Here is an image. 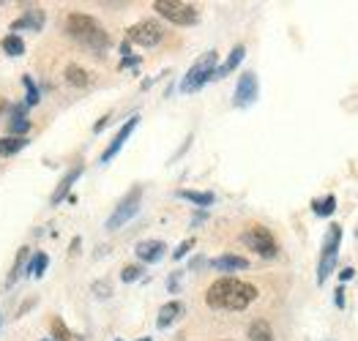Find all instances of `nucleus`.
<instances>
[{"label": "nucleus", "mask_w": 358, "mask_h": 341, "mask_svg": "<svg viewBox=\"0 0 358 341\" xmlns=\"http://www.w3.org/2000/svg\"><path fill=\"white\" fill-rule=\"evenodd\" d=\"M312 211H315L318 216H331V213L336 211V197L328 194L323 199H315V202H312Z\"/></svg>", "instance_id": "25"}, {"label": "nucleus", "mask_w": 358, "mask_h": 341, "mask_svg": "<svg viewBox=\"0 0 358 341\" xmlns=\"http://www.w3.org/2000/svg\"><path fill=\"white\" fill-rule=\"evenodd\" d=\"M339 243H342V227L339 224H331L328 227V235L323 241V254H320V265H318V284L331 276V271L336 268V259H339Z\"/></svg>", "instance_id": "5"}, {"label": "nucleus", "mask_w": 358, "mask_h": 341, "mask_svg": "<svg viewBox=\"0 0 358 341\" xmlns=\"http://www.w3.org/2000/svg\"><path fill=\"white\" fill-rule=\"evenodd\" d=\"M47 265H50V257H47L44 251H36V254L31 257V262H28V276L41 279V276H44V271H47Z\"/></svg>", "instance_id": "23"}, {"label": "nucleus", "mask_w": 358, "mask_h": 341, "mask_svg": "<svg viewBox=\"0 0 358 341\" xmlns=\"http://www.w3.org/2000/svg\"><path fill=\"white\" fill-rule=\"evenodd\" d=\"M66 82L74 85V88H88L91 85V74L82 66L71 63V66H66Z\"/></svg>", "instance_id": "17"}, {"label": "nucleus", "mask_w": 358, "mask_h": 341, "mask_svg": "<svg viewBox=\"0 0 358 341\" xmlns=\"http://www.w3.org/2000/svg\"><path fill=\"white\" fill-rule=\"evenodd\" d=\"M137 63H140V58H124L121 66H137Z\"/></svg>", "instance_id": "35"}, {"label": "nucleus", "mask_w": 358, "mask_h": 341, "mask_svg": "<svg viewBox=\"0 0 358 341\" xmlns=\"http://www.w3.org/2000/svg\"><path fill=\"white\" fill-rule=\"evenodd\" d=\"M118 341H121V339H118Z\"/></svg>", "instance_id": "39"}, {"label": "nucleus", "mask_w": 358, "mask_h": 341, "mask_svg": "<svg viewBox=\"0 0 358 341\" xmlns=\"http://www.w3.org/2000/svg\"><path fill=\"white\" fill-rule=\"evenodd\" d=\"M178 197L186 199V202H195V205H200V208H208V205L216 202V197H214L211 191H195V188H181Z\"/></svg>", "instance_id": "18"}, {"label": "nucleus", "mask_w": 358, "mask_h": 341, "mask_svg": "<svg viewBox=\"0 0 358 341\" xmlns=\"http://www.w3.org/2000/svg\"><path fill=\"white\" fill-rule=\"evenodd\" d=\"M249 341H274V331L265 319H255L249 325Z\"/></svg>", "instance_id": "20"}, {"label": "nucleus", "mask_w": 358, "mask_h": 341, "mask_svg": "<svg viewBox=\"0 0 358 341\" xmlns=\"http://www.w3.org/2000/svg\"><path fill=\"white\" fill-rule=\"evenodd\" d=\"M31 262V248L22 246L17 251V259H14V265H11V273H8V284H14V281L22 276V268Z\"/></svg>", "instance_id": "21"}, {"label": "nucleus", "mask_w": 358, "mask_h": 341, "mask_svg": "<svg viewBox=\"0 0 358 341\" xmlns=\"http://www.w3.org/2000/svg\"><path fill=\"white\" fill-rule=\"evenodd\" d=\"M178 279H181V273H175V276H170V281H167V287H170V292H175V289H178Z\"/></svg>", "instance_id": "33"}, {"label": "nucleus", "mask_w": 358, "mask_h": 341, "mask_svg": "<svg viewBox=\"0 0 358 341\" xmlns=\"http://www.w3.org/2000/svg\"><path fill=\"white\" fill-rule=\"evenodd\" d=\"M353 276H356V271H353V268H345V271L339 273V279H342V281H350Z\"/></svg>", "instance_id": "32"}, {"label": "nucleus", "mask_w": 358, "mask_h": 341, "mask_svg": "<svg viewBox=\"0 0 358 341\" xmlns=\"http://www.w3.org/2000/svg\"><path fill=\"white\" fill-rule=\"evenodd\" d=\"M334 303H336L339 309H345V289H342V287L336 289V295H334Z\"/></svg>", "instance_id": "31"}, {"label": "nucleus", "mask_w": 358, "mask_h": 341, "mask_svg": "<svg viewBox=\"0 0 358 341\" xmlns=\"http://www.w3.org/2000/svg\"><path fill=\"white\" fill-rule=\"evenodd\" d=\"M47 341H52V339H47Z\"/></svg>", "instance_id": "38"}, {"label": "nucleus", "mask_w": 358, "mask_h": 341, "mask_svg": "<svg viewBox=\"0 0 358 341\" xmlns=\"http://www.w3.org/2000/svg\"><path fill=\"white\" fill-rule=\"evenodd\" d=\"M107 123H110V115H104V118H101V121L94 126V131H96V134H98V131H104V126H107Z\"/></svg>", "instance_id": "34"}, {"label": "nucleus", "mask_w": 358, "mask_h": 341, "mask_svg": "<svg viewBox=\"0 0 358 341\" xmlns=\"http://www.w3.org/2000/svg\"><path fill=\"white\" fill-rule=\"evenodd\" d=\"M252 301H258V287L232 276L216 279L205 292V303L216 311H244Z\"/></svg>", "instance_id": "1"}, {"label": "nucleus", "mask_w": 358, "mask_h": 341, "mask_svg": "<svg viewBox=\"0 0 358 341\" xmlns=\"http://www.w3.org/2000/svg\"><path fill=\"white\" fill-rule=\"evenodd\" d=\"M241 241L252 248L255 254H260V257H276V254H279L276 238H274V235H271V229H268V227H262V224H252V227H246V232L241 235Z\"/></svg>", "instance_id": "6"}, {"label": "nucleus", "mask_w": 358, "mask_h": 341, "mask_svg": "<svg viewBox=\"0 0 358 341\" xmlns=\"http://www.w3.org/2000/svg\"><path fill=\"white\" fill-rule=\"evenodd\" d=\"M6 107H8V104H6V98L0 96V115H3V109H6Z\"/></svg>", "instance_id": "37"}, {"label": "nucleus", "mask_w": 358, "mask_h": 341, "mask_svg": "<svg viewBox=\"0 0 358 341\" xmlns=\"http://www.w3.org/2000/svg\"><path fill=\"white\" fill-rule=\"evenodd\" d=\"M137 123H140V115H131L129 121H126V123L121 126V131L115 134V139H112V142L107 145V151L101 153V164H107V161H112L115 156L121 153V148L126 145V139H129L131 134H134V128H137Z\"/></svg>", "instance_id": "10"}, {"label": "nucleus", "mask_w": 358, "mask_h": 341, "mask_svg": "<svg viewBox=\"0 0 358 341\" xmlns=\"http://www.w3.org/2000/svg\"><path fill=\"white\" fill-rule=\"evenodd\" d=\"M140 197H142V188L134 186L129 191V197L112 211V216L107 218V229L112 232V229H118V227H124L129 218H134L137 213H140Z\"/></svg>", "instance_id": "8"}, {"label": "nucleus", "mask_w": 358, "mask_h": 341, "mask_svg": "<svg viewBox=\"0 0 358 341\" xmlns=\"http://www.w3.org/2000/svg\"><path fill=\"white\" fill-rule=\"evenodd\" d=\"M66 33L74 41H80L82 47L94 50L96 55H104L110 50V44H112L110 33L104 31L91 14H80V11H74V14L66 17Z\"/></svg>", "instance_id": "2"}, {"label": "nucleus", "mask_w": 358, "mask_h": 341, "mask_svg": "<svg viewBox=\"0 0 358 341\" xmlns=\"http://www.w3.org/2000/svg\"><path fill=\"white\" fill-rule=\"evenodd\" d=\"M22 85L28 88V96H25V104H28V107H36V104L41 101V93H38V88H36V82H33L31 77H22Z\"/></svg>", "instance_id": "27"}, {"label": "nucleus", "mask_w": 358, "mask_h": 341, "mask_svg": "<svg viewBox=\"0 0 358 341\" xmlns=\"http://www.w3.org/2000/svg\"><path fill=\"white\" fill-rule=\"evenodd\" d=\"M52 341H82L66 328L64 319H52Z\"/></svg>", "instance_id": "26"}, {"label": "nucleus", "mask_w": 358, "mask_h": 341, "mask_svg": "<svg viewBox=\"0 0 358 341\" xmlns=\"http://www.w3.org/2000/svg\"><path fill=\"white\" fill-rule=\"evenodd\" d=\"M31 131V121L25 115H11L8 121V137H25Z\"/></svg>", "instance_id": "24"}, {"label": "nucleus", "mask_w": 358, "mask_h": 341, "mask_svg": "<svg viewBox=\"0 0 358 341\" xmlns=\"http://www.w3.org/2000/svg\"><path fill=\"white\" fill-rule=\"evenodd\" d=\"M260 96V85H258V74L255 71H244L238 85H235V107H252Z\"/></svg>", "instance_id": "9"}, {"label": "nucleus", "mask_w": 358, "mask_h": 341, "mask_svg": "<svg viewBox=\"0 0 358 341\" xmlns=\"http://www.w3.org/2000/svg\"><path fill=\"white\" fill-rule=\"evenodd\" d=\"M142 279V268L140 265H126L124 271H121V281H126V284H131V281Z\"/></svg>", "instance_id": "28"}, {"label": "nucleus", "mask_w": 358, "mask_h": 341, "mask_svg": "<svg viewBox=\"0 0 358 341\" xmlns=\"http://www.w3.org/2000/svg\"><path fill=\"white\" fill-rule=\"evenodd\" d=\"M94 292H96V298H110L112 295V287H110V281H96L94 284Z\"/></svg>", "instance_id": "30"}, {"label": "nucleus", "mask_w": 358, "mask_h": 341, "mask_svg": "<svg viewBox=\"0 0 358 341\" xmlns=\"http://www.w3.org/2000/svg\"><path fill=\"white\" fill-rule=\"evenodd\" d=\"M181 314H184V303H181V301H170V303H164L162 311H159V317H156V328H159V331L170 328Z\"/></svg>", "instance_id": "15"}, {"label": "nucleus", "mask_w": 358, "mask_h": 341, "mask_svg": "<svg viewBox=\"0 0 358 341\" xmlns=\"http://www.w3.org/2000/svg\"><path fill=\"white\" fill-rule=\"evenodd\" d=\"M77 251H80V238L71 241V254H77Z\"/></svg>", "instance_id": "36"}, {"label": "nucleus", "mask_w": 358, "mask_h": 341, "mask_svg": "<svg viewBox=\"0 0 358 341\" xmlns=\"http://www.w3.org/2000/svg\"><path fill=\"white\" fill-rule=\"evenodd\" d=\"M162 38H164V28L162 22H156V20H140L126 33V41L137 44V47H156Z\"/></svg>", "instance_id": "7"}, {"label": "nucleus", "mask_w": 358, "mask_h": 341, "mask_svg": "<svg viewBox=\"0 0 358 341\" xmlns=\"http://www.w3.org/2000/svg\"><path fill=\"white\" fill-rule=\"evenodd\" d=\"M28 145V137H0V156L20 153Z\"/></svg>", "instance_id": "22"}, {"label": "nucleus", "mask_w": 358, "mask_h": 341, "mask_svg": "<svg viewBox=\"0 0 358 341\" xmlns=\"http://www.w3.org/2000/svg\"><path fill=\"white\" fill-rule=\"evenodd\" d=\"M154 8H156V14H159V17H164L167 22L181 25V28L197 25V20H200L197 6H192V3H184V0H156V3H154Z\"/></svg>", "instance_id": "4"}, {"label": "nucleus", "mask_w": 358, "mask_h": 341, "mask_svg": "<svg viewBox=\"0 0 358 341\" xmlns=\"http://www.w3.org/2000/svg\"><path fill=\"white\" fill-rule=\"evenodd\" d=\"M211 268L219 271V273H235V271H246L249 268V259L246 257H238V254H222V257L211 259Z\"/></svg>", "instance_id": "12"}, {"label": "nucleus", "mask_w": 358, "mask_h": 341, "mask_svg": "<svg viewBox=\"0 0 358 341\" xmlns=\"http://www.w3.org/2000/svg\"><path fill=\"white\" fill-rule=\"evenodd\" d=\"M164 241H142V243H137L134 248V254H137V259L140 262H148V265H154V262H159L164 257Z\"/></svg>", "instance_id": "13"}, {"label": "nucleus", "mask_w": 358, "mask_h": 341, "mask_svg": "<svg viewBox=\"0 0 358 341\" xmlns=\"http://www.w3.org/2000/svg\"><path fill=\"white\" fill-rule=\"evenodd\" d=\"M192 248H195V238H186V241H184L181 246L172 251V259H184V257H186V254H189Z\"/></svg>", "instance_id": "29"}, {"label": "nucleus", "mask_w": 358, "mask_h": 341, "mask_svg": "<svg viewBox=\"0 0 358 341\" xmlns=\"http://www.w3.org/2000/svg\"><path fill=\"white\" fill-rule=\"evenodd\" d=\"M0 47H3V52H6V55H11V58L25 55V41H22L17 33H8V36L0 41Z\"/></svg>", "instance_id": "19"}, {"label": "nucleus", "mask_w": 358, "mask_h": 341, "mask_svg": "<svg viewBox=\"0 0 358 341\" xmlns=\"http://www.w3.org/2000/svg\"><path fill=\"white\" fill-rule=\"evenodd\" d=\"M216 63H219V55H216L214 50L205 52V55H200V58L192 63V68L184 74L181 91H184V93H197L202 85H208V82L214 79V74H216Z\"/></svg>", "instance_id": "3"}, {"label": "nucleus", "mask_w": 358, "mask_h": 341, "mask_svg": "<svg viewBox=\"0 0 358 341\" xmlns=\"http://www.w3.org/2000/svg\"><path fill=\"white\" fill-rule=\"evenodd\" d=\"M246 58V47L244 44H238L232 52H230V58L222 66H216V74H214V79H222V77H228L230 71H235L238 66H241V61Z\"/></svg>", "instance_id": "16"}, {"label": "nucleus", "mask_w": 358, "mask_h": 341, "mask_svg": "<svg viewBox=\"0 0 358 341\" xmlns=\"http://www.w3.org/2000/svg\"><path fill=\"white\" fill-rule=\"evenodd\" d=\"M44 22H47V17H44V11L41 8H25V14L11 25V31H33L38 33L44 28Z\"/></svg>", "instance_id": "11"}, {"label": "nucleus", "mask_w": 358, "mask_h": 341, "mask_svg": "<svg viewBox=\"0 0 358 341\" xmlns=\"http://www.w3.org/2000/svg\"><path fill=\"white\" fill-rule=\"evenodd\" d=\"M82 175V164H77L74 169H68L66 172V178L61 181V186L52 191V197H50V202L52 205H58V202H64V199H68V191H71V186H74V181Z\"/></svg>", "instance_id": "14"}]
</instances>
